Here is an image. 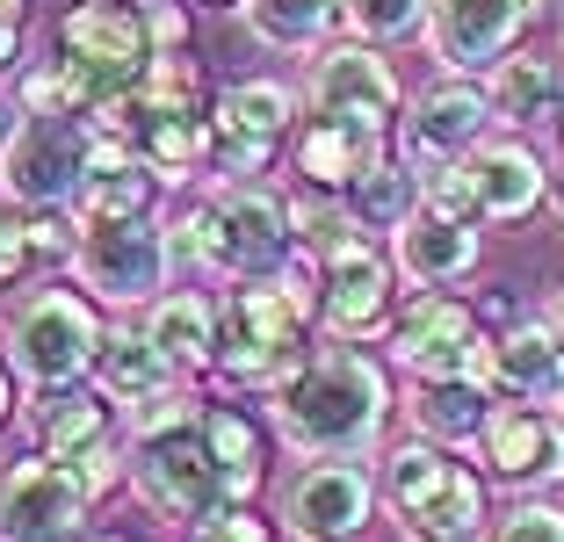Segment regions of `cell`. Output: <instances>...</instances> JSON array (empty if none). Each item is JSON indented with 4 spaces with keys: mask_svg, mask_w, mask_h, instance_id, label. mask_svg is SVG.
Instances as JSON below:
<instances>
[{
    "mask_svg": "<svg viewBox=\"0 0 564 542\" xmlns=\"http://www.w3.org/2000/svg\"><path fill=\"white\" fill-rule=\"evenodd\" d=\"M30 247H36V261L66 253V217H58V203H44V210L30 217Z\"/></svg>",
    "mask_w": 564,
    "mask_h": 542,
    "instance_id": "cell-41",
    "label": "cell"
},
{
    "mask_svg": "<svg viewBox=\"0 0 564 542\" xmlns=\"http://www.w3.org/2000/svg\"><path fill=\"white\" fill-rule=\"evenodd\" d=\"M557 138H564V109H557Z\"/></svg>",
    "mask_w": 564,
    "mask_h": 542,
    "instance_id": "cell-49",
    "label": "cell"
},
{
    "mask_svg": "<svg viewBox=\"0 0 564 542\" xmlns=\"http://www.w3.org/2000/svg\"><path fill=\"white\" fill-rule=\"evenodd\" d=\"M261 44H282V51H312L318 36L340 22V0H247Z\"/></svg>",
    "mask_w": 564,
    "mask_h": 542,
    "instance_id": "cell-31",
    "label": "cell"
},
{
    "mask_svg": "<svg viewBox=\"0 0 564 542\" xmlns=\"http://www.w3.org/2000/svg\"><path fill=\"white\" fill-rule=\"evenodd\" d=\"M87 513V485L58 456H30L0 477V542H66Z\"/></svg>",
    "mask_w": 564,
    "mask_h": 542,
    "instance_id": "cell-11",
    "label": "cell"
},
{
    "mask_svg": "<svg viewBox=\"0 0 564 542\" xmlns=\"http://www.w3.org/2000/svg\"><path fill=\"white\" fill-rule=\"evenodd\" d=\"M80 282L101 296V304H145L166 275V239L145 225V217H109V225H80Z\"/></svg>",
    "mask_w": 564,
    "mask_h": 542,
    "instance_id": "cell-10",
    "label": "cell"
},
{
    "mask_svg": "<svg viewBox=\"0 0 564 542\" xmlns=\"http://www.w3.org/2000/svg\"><path fill=\"white\" fill-rule=\"evenodd\" d=\"M478 442H485V463H492L507 485H564V420L535 412L529 398L485 412Z\"/></svg>",
    "mask_w": 564,
    "mask_h": 542,
    "instance_id": "cell-15",
    "label": "cell"
},
{
    "mask_svg": "<svg viewBox=\"0 0 564 542\" xmlns=\"http://www.w3.org/2000/svg\"><path fill=\"white\" fill-rule=\"evenodd\" d=\"M369 507H377V485H369L362 463L318 456L312 470L290 477L282 521H290V535H304V542H348L355 528L369 521Z\"/></svg>",
    "mask_w": 564,
    "mask_h": 542,
    "instance_id": "cell-12",
    "label": "cell"
},
{
    "mask_svg": "<svg viewBox=\"0 0 564 542\" xmlns=\"http://www.w3.org/2000/svg\"><path fill=\"white\" fill-rule=\"evenodd\" d=\"M529 15H543V0H529Z\"/></svg>",
    "mask_w": 564,
    "mask_h": 542,
    "instance_id": "cell-48",
    "label": "cell"
},
{
    "mask_svg": "<svg viewBox=\"0 0 564 542\" xmlns=\"http://www.w3.org/2000/svg\"><path fill=\"white\" fill-rule=\"evenodd\" d=\"M145 15H152V44H160V51H182L188 44V15L174 8V0H145Z\"/></svg>",
    "mask_w": 564,
    "mask_h": 542,
    "instance_id": "cell-40",
    "label": "cell"
},
{
    "mask_svg": "<svg viewBox=\"0 0 564 542\" xmlns=\"http://www.w3.org/2000/svg\"><path fill=\"white\" fill-rule=\"evenodd\" d=\"M188 420H196V398L174 391V383H160L152 398H138V405H131V427L145 434V442H152V434H182Z\"/></svg>",
    "mask_w": 564,
    "mask_h": 542,
    "instance_id": "cell-35",
    "label": "cell"
},
{
    "mask_svg": "<svg viewBox=\"0 0 564 542\" xmlns=\"http://www.w3.org/2000/svg\"><path fill=\"white\" fill-rule=\"evenodd\" d=\"M203 8H247V0H203Z\"/></svg>",
    "mask_w": 564,
    "mask_h": 542,
    "instance_id": "cell-46",
    "label": "cell"
},
{
    "mask_svg": "<svg viewBox=\"0 0 564 542\" xmlns=\"http://www.w3.org/2000/svg\"><path fill=\"white\" fill-rule=\"evenodd\" d=\"M391 145V138H369V131H348V123H333V116H312V123H297V138H290V152H297V174L312 181V188H326V196H348L355 181L369 174V160Z\"/></svg>",
    "mask_w": 564,
    "mask_h": 542,
    "instance_id": "cell-20",
    "label": "cell"
},
{
    "mask_svg": "<svg viewBox=\"0 0 564 542\" xmlns=\"http://www.w3.org/2000/svg\"><path fill=\"white\" fill-rule=\"evenodd\" d=\"M217 210H225L232 268H268L282 247H290V225H297V217L282 210V196H268V188H225Z\"/></svg>",
    "mask_w": 564,
    "mask_h": 542,
    "instance_id": "cell-22",
    "label": "cell"
},
{
    "mask_svg": "<svg viewBox=\"0 0 564 542\" xmlns=\"http://www.w3.org/2000/svg\"><path fill=\"white\" fill-rule=\"evenodd\" d=\"M557 210H564V174H557Z\"/></svg>",
    "mask_w": 564,
    "mask_h": 542,
    "instance_id": "cell-47",
    "label": "cell"
},
{
    "mask_svg": "<svg viewBox=\"0 0 564 542\" xmlns=\"http://www.w3.org/2000/svg\"><path fill=\"white\" fill-rule=\"evenodd\" d=\"M464 166L478 188V217H492V225H514L543 203V166L529 160V145H478Z\"/></svg>",
    "mask_w": 564,
    "mask_h": 542,
    "instance_id": "cell-21",
    "label": "cell"
},
{
    "mask_svg": "<svg viewBox=\"0 0 564 542\" xmlns=\"http://www.w3.org/2000/svg\"><path fill=\"white\" fill-rule=\"evenodd\" d=\"M8 347H15V369L36 383V391H51V383H73L95 369L101 355V326L95 312H87V296L73 290H44L30 296L15 312V326H8Z\"/></svg>",
    "mask_w": 564,
    "mask_h": 542,
    "instance_id": "cell-6",
    "label": "cell"
},
{
    "mask_svg": "<svg viewBox=\"0 0 564 542\" xmlns=\"http://www.w3.org/2000/svg\"><path fill=\"white\" fill-rule=\"evenodd\" d=\"M166 253L174 261H196V268H232V239H225V210L217 203H196V210L174 225V239H166Z\"/></svg>",
    "mask_w": 564,
    "mask_h": 542,
    "instance_id": "cell-34",
    "label": "cell"
},
{
    "mask_svg": "<svg viewBox=\"0 0 564 542\" xmlns=\"http://www.w3.org/2000/svg\"><path fill=\"white\" fill-rule=\"evenodd\" d=\"M152 210V166L138 160H101L73 188V217L80 225H109V217H145Z\"/></svg>",
    "mask_w": 564,
    "mask_h": 542,
    "instance_id": "cell-26",
    "label": "cell"
},
{
    "mask_svg": "<svg viewBox=\"0 0 564 542\" xmlns=\"http://www.w3.org/2000/svg\"><path fill=\"white\" fill-rule=\"evenodd\" d=\"M492 116L499 109H492V95H485V87L442 80V87H427V95H420L413 123H405V152H413V160H427V166L464 160V152L485 138V123H492Z\"/></svg>",
    "mask_w": 564,
    "mask_h": 542,
    "instance_id": "cell-17",
    "label": "cell"
},
{
    "mask_svg": "<svg viewBox=\"0 0 564 542\" xmlns=\"http://www.w3.org/2000/svg\"><path fill=\"white\" fill-rule=\"evenodd\" d=\"M203 442H210L217 470H225V499L247 507L261 492V434H253V420L232 405H217V412H203Z\"/></svg>",
    "mask_w": 564,
    "mask_h": 542,
    "instance_id": "cell-28",
    "label": "cell"
},
{
    "mask_svg": "<svg viewBox=\"0 0 564 542\" xmlns=\"http://www.w3.org/2000/svg\"><path fill=\"white\" fill-rule=\"evenodd\" d=\"M318 282H326V326L362 340L391 318V261L369 247L362 231H340L333 247H318Z\"/></svg>",
    "mask_w": 564,
    "mask_h": 542,
    "instance_id": "cell-13",
    "label": "cell"
},
{
    "mask_svg": "<svg viewBox=\"0 0 564 542\" xmlns=\"http://www.w3.org/2000/svg\"><path fill=\"white\" fill-rule=\"evenodd\" d=\"M340 203H348V217L362 231H399L405 217H413V174H405V160H391V145H383L377 160H369V174L355 181Z\"/></svg>",
    "mask_w": 564,
    "mask_h": 542,
    "instance_id": "cell-29",
    "label": "cell"
},
{
    "mask_svg": "<svg viewBox=\"0 0 564 542\" xmlns=\"http://www.w3.org/2000/svg\"><path fill=\"white\" fill-rule=\"evenodd\" d=\"M297 340H304V312L275 282H239L217 304V369L232 383H247V391L297 377V355H304Z\"/></svg>",
    "mask_w": 564,
    "mask_h": 542,
    "instance_id": "cell-3",
    "label": "cell"
},
{
    "mask_svg": "<svg viewBox=\"0 0 564 542\" xmlns=\"http://www.w3.org/2000/svg\"><path fill=\"white\" fill-rule=\"evenodd\" d=\"M413 420L434 442H464V434L485 427V383H420Z\"/></svg>",
    "mask_w": 564,
    "mask_h": 542,
    "instance_id": "cell-32",
    "label": "cell"
},
{
    "mask_svg": "<svg viewBox=\"0 0 564 542\" xmlns=\"http://www.w3.org/2000/svg\"><path fill=\"white\" fill-rule=\"evenodd\" d=\"M87 166H95V138H87L80 116L73 109H30L8 131V145H0V188L15 203H30V210H44V203H66L80 188Z\"/></svg>",
    "mask_w": 564,
    "mask_h": 542,
    "instance_id": "cell-4",
    "label": "cell"
},
{
    "mask_svg": "<svg viewBox=\"0 0 564 542\" xmlns=\"http://www.w3.org/2000/svg\"><path fill=\"white\" fill-rule=\"evenodd\" d=\"M391 347L420 383H485V361H492V340L478 333L470 304H456L442 290L405 304V318L391 326Z\"/></svg>",
    "mask_w": 564,
    "mask_h": 542,
    "instance_id": "cell-7",
    "label": "cell"
},
{
    "mask_svg": "<svg viewBox=\"0 0 564 542\" xmlns=\"http://www.w3.org/2000/svg\"><path fill=\"white\" fill-rule=\"evenodd\" d=\"M557 318H564V290H557Z\"/></svg>",
    "mask_w": 564,
    "mask_h": 542,
    "instance_id": "cell-50",
    "label": "cell"
},
{
    "mask_svg": "<svg viewBox=\"0 0 564 542\" xmlns=\"http://www.w3.org/2000/svg\"><path fill=\"white\" fill-rule=\"evenodd\" d=\"M290 123H297L290 87L239 80V87H225L217 109H210V152H217V160H232L239 174H253V166H268V152L290 138Z\"/></svg>",
    "mask_w": 564,
    "mask_h": 542,
    "instance_id": "cell-14",
    "label": "cell"
},
{
    "mask_svg": "<svg viewBox=\"0 0 564 542\" xmlns=\"http://www.w3.org/2000/svg\"><path fill=\"white\" fill-rule=\"evenodd\" d=\"M123 138H131V145L145 152V166L166 174V181L196 174V166L210 160V116H152V123H131Z\"/></svg>",
    "mask_w": 564,
    "mask_h": 542,
    "instance_id": "cell-27",
    "label": "cell"
},
{
    "mask_svg": "<svg viewBox=\"0 0 564 542\" xmlns=\"http://www.w3.org/2000/svg\"><path fill=\"white\" fill-rule=\"evenodd\" d=\"M66 470H73V477L87 485V499H101L109 485H117V442H95V448H87L80 463H66Z\"/></svg>",
    "mask_w": 564,
    "mask_h": 542,
    "instance_id": "cell-39",
    "label": "cell"
},
{
    "mask_svg": "<svg viewBox=\"0 0 564 542\" xmlns=\"http://www.w3.org/2000/svg\"><path fill=\"white\" fill-rule=\"evenodd\" d=\"M383 499L399 507V521H413L420 535H470L485 521V492L464 463H448L442 448L405 442L383 456Z\"/></svg>",
    "mask_w": 564,
    "mask_h": 542,
    "instance_id": "cell-5",
    "label": "cell"
},
{
    "mask_svg": "<svg viewBox=\"0 0 564 542\" xmlns=\"http://www.w3.org/2000/svg\"><path fill=\"white\" fill-rule=\"evenodd\" d=\"M36 442H44V456L80 463L95 442H109V405L73 383H51V391H36Z\"/></svg>",
    "mask_w": 564,
    "mask_h": 542,
    "instance_id": "cell-24",
    "label": "cell"
},
{
    "mask_svg": "<svg viewBox=\"0 0 564 542\" xmlns=\"http://www.w3.org/2000/svg\"><path fill=\"white\" fill-rule=\"evenodd\" d=\"M145 340L166 355V369H210L217 361V312L203 296H166V304H152Z\"/></svg>",
    "mask_w": 564,
    "mask_h": 542,
    "instance_id": "cell-25",
    "label": "cell"
},
{
    "mask_svg": "<svg viewBox=\"0 0 564 542\" xmlns=\"http://www.w3.org/2000/svg\"><path fill=\"white\" fill-rule=\"evenodd\" d=\"M138 492H145L152 513H166V521H188L196 528L203 513L225 507V470H217L210 442L203 434H152L145 456H138Z\"/></svg>",
    "mask_w": 564,
    "mask_h": 542,
    "instance_id": "cell-9",
    "label": "cell"
},
{
    "mask_svg": "<svg viewBox=\"0 0 564 542\" xmlns=\"http://www.w3.org/2000/svg\"><path fill=\"white\" fill-rule=\"evenodd\" d=\"M8 405H15V383H8V361H0V420H8Z\"/></svg>",
    "mask_w": 564,
    "mask_h": 542,
    "instance_id": "cell-43",
    "label": "cell"
},
{
    "mask_svg": "<svg viewBox=\"0 0 564 542\" xmlns=\"http://www.w3.org/2000/svg\"><path fill=\"white\" fill-rule=\"evenodd\" d=\"M36 268V247H30V217H0V290L15 275Z\"/></svg>",
    "mask_w": 564,
    "mask_h": 542,
    "instance_id": "cell-38",
    "label": "cell"
},
{
    "mask_svg": "<svg viewBox=\"0 0 564 542\" xmlns=\"http://www.w3.org/2000/svg\"><path fill=\"white\" fill-rule=\"evenodd\" d=\"M22 8H30V0H0V22H22Z\"/></svg>",
    "mask_w": 564,
    "mask_h": 542,
    "instance_id": "cell-44",
    "label": "cell"
},
{
    "mask_svg": "<svg viewBox=\"0 0 564 542\" xmlns=\"http://www.w3.org/2000/svg\"><path fill=\"white\" fill-rule=\"evenodd\" d=\"M312 116H333V123L369 131V138H391V123H399V80L369 51V36L362 44H333L312 66Z\"/></svg>",
    "mask_w": 564,
    "mask_h": 542,
    "instance_id": "cell-8",
    "label": "cell"
},
{
    "mask_svg": "<svg viewBox=\"0 0 564 542\" xmlns=\"http://www.w3.org/2000/svg\"><path fill=\"white\" fill-rule=\"evenodd\" d=\"M95 377H101V391L117 398V405H138V398H152L160 383H174V369H166V355H160L152 340H131V333H117V340H101Z\"/></svg>",
    "mask_w": 564,
    "mask_h": 542,
    "instance_id": "cell-30",
    "label": "cell"
},
{
    "mask_svg": "<svg viewBox=\"0 0 564 542\" xmlns=\"http://www.w3.org/2000/svg\"><path fill=\"white\" fill-rule=\"evenodd\" d=\"M485 383H492V391H507V398H564V333L535 326V318L507 326L492 340Z\"/></svg>",
    "mask_w": 564,
    "mask_h": 542,
    "instance_id": "cell-18",
    "label": "cell"
},
{
    "mask_svg": "<svg viewBox=\"0 0 564 542\" xmlns=\"http://www.w3.org/2000/svg\"><path fill=\"white\" fill-rule=\"evenodd\" d=\"M152 15L145 0H73L51 30V73L66 87L73 116H101L138 73L152 66Z\"/></svg>",
    "mask_w": 564,
    "mask_h": 542,
    "instance_id": "cell-1",
    "label": "cell"
},
{
    "mask_svg": "<svg viewBox=\"0 0 564 542\" xmlns=\"http://www.w3.org/2000/svg\"><path fill=\"white\" fill-rule=\"evenodd\" d=\"M22 58V22H0V73H15Z\"/></svg>",
    "mask_w": 564,
    "mask_h": 542,
    "instance_id": "cell-42",
    "label": "cell"
},
{
    "mask_svg": "<svg viewBox=\"0 0 564 542\" xmlns=\"http://www.w3.org/2000/svg\"><path fill=\"white\" fill-rule=\"evenodd\" d=\"M383 405H391V398H383L377 361L333 347V355L304 361L297 377L282 383L275 420H282V434L297 448H312V456H355V448L383 427Z\"/></svg>",
    "mask_w": 564,
    "mask_h": 542,
    "instance_id": "cell-2",
    "label": "cell"
},
{
    "mask_svg": "<svg viewBox=\"0 0 564 542\" xmlns=\"http://www.w3.org/2000/svg\"><path fill=\"white\" fill-rule=\"evenodd\" d=\"M492 542H564V513L557 507H514Z\"/></svg>",
    "mask_w": 564,
    "mask_h": 542,
    "instance_id": "cell-37",
    "label": "cell"
},
{
    "mask_svg": "<svg viewBox=\"0 0 564 542\" xmlns=\"http://www.w3.org/2000/svg\"><path fill=\"white\" fill-rule=\"evenodd\" d=\"M391 253H399V268L413 282L442 290V282H464L470 275V261H478V231H470L464 217L420 210V217H405V225L391 231Z\"/></svg>",
    "mask_w": 564,
    "mask_h": 542,
    "instance_id": "cell-19",
    "label": "cell"
},
{
    "mask_svg": "<svg viewBox=\"0 0 564 542\" xmlns=\"http://www.w3.org/2000/svg\"><path fill=\"white\" fill-rule=\"evenodd\" d=\"M521 22H529V0H434V51H442L456 73L470 66H492V58H507L521 36Z\"/></svg>",
    "mask_w": 564,
    "mask_h": 542,
    "instance_id": "cell-16",
    "label": "cell"
},
{
    "mask_svg": "<svg viewBox=\"0 0 564 542\" xmlns=\"http://www.w3.org/2000/svg\"><path fill=\"white\" fill-rule=\"evenodd\" d=\"M196 542H268V528L253 521L239 499H225L217 513H203V521H196Z\"/></svg>",
    "mask_w": 564,
    "mask_h": 542,
    "instance_id": "cell-36",
    "label": "cell"
},
{
    "mask_svg": "<svg viewBox=\"0 0 564 542\" xmlns=\"http://www.w3.org/2000/svg\"><path fill=\"white\" fill-rule=\"evenodd\" d=\"M340 15H348V30L369 36V44H399V36H413V30L434 22V0H340Z\"/></svg>",
    "mask_w": 564,
    "mask_h": 542,
    "instance_id": "cell-33",
    "label": "cell"
},
{
    "mask_svg": "<svg viewBox=\"0 0 564 542\" xmlns=\"http://www.w3.org/2000/svg\"><path fill=\"white\" fill-rule=\"evenodd\" d=\"M492 109L507 123H543L564 109V66L550 51H507L492 73Z\"/></svg>",
    "mask_w": 564,
    "mask_h": 542,
    "instance_id": "cell-23",
    "label": "cell"
},
{
    "mask_svg": "<svg viewBox=\"0 0 564 542\" xmlns=\"http://www.w3.org/2000/svg\"><path fill=\"white\" fill-rule=\"evenodd\" d=\"M413 542H470V535H420V528H413Z\"/></svg>",
    "mask_w": 564,
    "mask_h": 542,
    "instance_id": "cell-45",
    "label": "cell"
}]
</instances>
